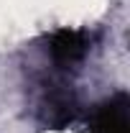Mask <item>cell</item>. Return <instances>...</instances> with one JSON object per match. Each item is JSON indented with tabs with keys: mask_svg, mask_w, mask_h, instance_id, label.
I'll list each match as a JSON object with an SVG mask.
<instances>
[{
	"mask_svg": "<svg viewBox=\"0 0 130 133\" xmlns=\"http://www.w3.org/2000/svg\"><path fill=\"white\" fill-rule=\"evenodd\" d=\"M33 113L38 123L51 131L69 128L82 113V100L74 84L61 72H54L38 77L36 82V97H33Z\"/></svg>",
	"mask_w": 130,
	"mask_h": 133,
	"instance_id": "1",
	"label": "cell"
},
{
	"mask_svg": "<svg viewBox=\"0 0 130 133\" xmlns=\"http://www.w3.org/2000/svg\"><path fill=\"white\" fill-rule=\"evenodd\" d=\"M92 33L89 31H74V28H59L51 36L44 38V54L49 59V64L54 72H74L79 69V64H84V59L92 51Z\"/></svg>",
	"mask_w": 130,
	"mask_h": 133,
	"instance_id": "2",
	"label": "cell"
},
{
	"mask_svg": "<svg viewBox=\"0 0 130 133\" xmlns=\"http://www.w3.org/2000/svg\"><path fill=\"white\" fill-rule=\"evenodd\" d=\"M130 102L125 92H115L95 105L87 120V133H130Z\"/></svg>",
	"mask_w": 130,
	"mask_h": 133,
	"instance_id": "3",
	"label": "cell"
}]
</instances>
